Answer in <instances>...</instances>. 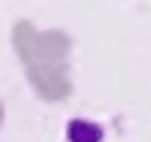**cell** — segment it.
Masks as SVG:
<instances>
[{
  "instance_id": "obj_1",
  "label": "cell",
  "mask_w": 151,
  "mask_h": 142,
  "mask_svg": "<svg viewBox=\"0 0 151 142\" xmlns=\"http://www.w3.org/2000/svg\"><path fill=\"white\" fill-rule=\"evenodd\" d=\"M66 137L69 142H102L104 131L91 120H72L66 129Z\"/></svg>"
}]
</instances>
